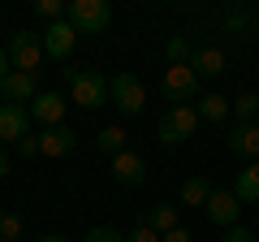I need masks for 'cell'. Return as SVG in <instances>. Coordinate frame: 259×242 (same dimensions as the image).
<instances>
[{"instance_id":"obj_5","label":"cell","mask_w":259,"mask_h":242,"mask_svg":"<svg viewBox=\"0 0 259 242\" xmlns=\"http://www.w3.org/2000/svg\"><path fill=\"white\" fill-rule=\"evenodd\" d=\"M108 100L117 104L125 117H139V112L147 108V87H143L134 74H117V78L108 83Z\"/></svg>"},{"instance_id":"obj_20","label":"cell","mask_w":259,"mask_h":242,"mask_svg":"<svg viewBox=\"0 0 259 242\" xmlns=\"http://www.w3.org/2000/svg\"><path fill=\"white\" fill-rule=\"evenodd\" d=\"M233 117H238V126H250V121L259 117V91H242L238 100H233Z\"/></svg>"},{"instance_id":"obj_11","label":"cell","mask_w":259,"mask_h":242,"mask_svg":"<svg viewBox=\"0 0 259 242\" xmlns=\"http://www.w3.org/2000/svg\"><path fill=\"white\" fill-rule=\"evenodd\" d=\"M112 177H117L121 186H143V182H147V160L139 156V151H117V156H112Z\"/></svg>"},{"instance_id":"obj_33","label":"cell","mask_w":259,"mask_h":242,"mask_svg":"<svg viewBox=\"0 0 259 242\" xmlns=\"http://www.w3.org/2000/svg\"><path fill=\"white\" fill-rule=\"evenodd\" d=\"M9 177V160H5V151H0V182Z\"/></svg>"},{"instance_id":"obj_14","label":"cell","mask_w":259,"mask_h":242,"mask_svg":"<svg viewBox=\"0 0 259 242\" xmlns=\"http://www.w3.org/2000/svg\"><path fill=\"white\" fill-rule=\"evenodd\" d=\"M238 199H233V190H212V199H207V221L221 225V229H233L238 225Z\"/></svg>"},{"instance_id":"obj_7","label":"cell","mask_w":259,"mask_h":242,"mask_svg":"<svg viewBox=\"0 0 259 242\" xmlns=\"http://www.w3.org/2000/svg\"><path fill=\"white\" fill-rule=\"evenodd\" d=\"M22 139H30V108L26 104H0V143L18 147Z\"/></svg>"},{"instance_id":"obj_13","label":"cell","mask_w":259,"mask_h":242,"mask_svg":"<svg viewBox=\"0 0 259 242\" xmlns=\"http://www.w3.org/2000/svg\"><path fill=\"white\" fill-rule=\"evenodd\" d=\"M190 69H194L199 78H221L225 69H229V56H225L221 48L203 44V48H194V52H190Z\"/></svg>"},{"instance_id":"obj_29","label":"cell","mask_w":259,"mask_h":242,"mask_svg":"<svg viewBox=\"0 0 259 242\" xmlns=\"http://www.w3.org/2000/svg\"><path fill=\"white\" fill-rule=\"evenodd\" d=\"M18 156H26V160H30V156H39V143H35V134L18 143Z\"/></svg>"},{"instance_id":"obj_27","label":"cell","mask_w":259,"mask_h":242,"mask_svg":"<svg viewBox=\"0 0 259 242\" xmlns=\"http://www.w3.org/2000/svg\"><path fill=\"white\" fill-rule=\"evenodd\" d=\"M125 242H160V233L151 229V225H134V229L125 233Z\"/></svg>"},{"instance_id":"obj_4","label":"cell","mask_w":259,"mask_h":242,"mask_svg":"<svg viewBox=\"0 0 259 242\" xmlns=\"http://www.w3.org/2000/svg\"><path fill=\"white\" fill-rule=\"evenodd\" d=\"M5 52H9V65L18 74H39V65H44V35L39 30H18Z\"/></svg>"},{"instance_id":"obj_6","label":"cell","mask_w":259,"mask_h":242,"mask_svg":"<svg viewBox=\"0 0 259 242\" xmlns=\"http://www.w3.org/2000/svg\"><path fill=\"white\" fill-rule=\"evenodd\" d=\"M160 91H164L168 104H190V100H199V74L190 65H168Z\"/></svg>"},{"instance_id":"obj_32","label":"cell","mask_w":259,"mask_h":242,"mask_svg":"<svg viewBox=\"0 0 259 242\" xmlns=\"http://www.w3.org/2000/svg\"><path fill=\"white\" fill-rule=\"evenodd\" d=\"M39 242H69V238H65V233H44Z\"/></svg>"},{"instance_id":"obj_24","label":"cell","mask_w":259,"mask_h":242,"mask_svg":"<svg viewBox=\"0 0 259 242\" xmlns=\"http://www.w3.org/2000/svg\"><path fill=\"white\" fill-rule=\"evenodd\" d=\"M225 30H233V35H250V30H255V18L242 13V9H233L229 18H225Z\"/></svg>"},{"instance_id":"obj_18","label":"cell","mask_w":259,"mask_h":242,"mask_svg":"<svg viewBox=\"0 0 259 242\" xmlns=\"http://www.w3.org/2000/svg\"><path fill=\"white\" fill-rule=\"evenodd\" d=\"M125 126H104L100 134H95V151H108V156H117V151H125Z\"/></svg>"},{"instance_id":"obj_30","label":"cell","mask_w":259,"mask_h":242,"mask_svg":"<svg viewBox=\"0 0 259 242\" xmlns=\"http://www.w3.org/2000/svg\"><path fill=\"white\" fill-rule=\"evenodd\" d=\"M160 242H194V238H190V229H182V225H177V229H173V233H164Z\"/></svg>"},{"instance_id":"obj_19","label":"cell","mask_w":259,"mask_h":242,"mask_svg":"<svg viewBox=\"0 0 259 242\" xmlns=\"http://www.w3.org/2000/svg\"><path fill=\"white\" fill-rule=\"evenodd\" d=\"M199 117L212 121V126H221V121L229 117V100H225V95H199Z\"/></svg>"},{"instance_id":"obj_12","label":"cell","mask_w":259,"mask_h":242,"mask_svg":"<svg viewBox=\"0 0 259 242\" xmlns=\"http://www.w3.org/2000/svg\"><path fill=\"white\" fill-rule=\"evenodd\" d=\"M35 95H39V78L35 74H18V69H13V74L0 83V104H26L30 108Z\"/></svg>"},{"instance_id":"obj_22","label":"cell","mask_w":259,"mask_h":242,"mask_svg":"<svg viewBox=\"0 0 259 242\" xmlns=\"http://www.w3.org/2000/svg\"><path fill=\"white\" fill-rule=\"evenodd\" d=\"M164 52H168V65H190V52H194V48H190V39L173 35V39H168V48H164Z\"/></svg>"},{"instance_id":"obj_25","label":"cell","mask_w":259,"mask_h":242,"mask_svg":"<svg viewBox=\"0 0 259 242\" xmlns=\"http://www.w3.org/2000/svg\"><path fill=\"white\" fill-rule=\"evenodd\" d=\"M35 9H39V18L52 26V22H61V18H65V9H69V5H61V0H39Z\"/></svg>"},{"instance_id":"obj_9","label":"cell","mask_w":259,"mask_h":242,"mask_svg":"<svg viewBox=\"0 0 259 242\" xmlns=\"http://www.w3.org/2000/svg\"><path fill=\"white\" fill-rule=\"evenodd\" d=\"M35 143H39V156L44 160H61V156H69V151L78 147V134L69 130V126H52V130L35 134Z\"/></svg>"},{"instance_id":"obj_17","label":"cell","mask_w":259,"mask_h":242,"mask_svg":"<svg viewBox=\"0 0 259 242\" xmlns=\"http://www.w3.org/2000/svg\"><path fill=\"white\" fill-rule=\"evenodd\" d=\"M207 199H212V182H207V177H190V182H182V204L186 208H207Z\"/></svg>"},{"instance_id":"obj_28","label":"cell","mask_w":259,"mask_h":242,"mask_svg":"<svg viewBox=\"0 0 259 242\" xmlns=\"http://www.w3.org/2000/svg\"><path fill=\"white\" fill-rule=\"evenodd\" d=\"M225 242H255V233L246 225H233V229H225Z\"/></svg>"},{"instance_id":"obj_16","label":"cell","mask_w":259,"mask_h":242,"mask_svg":"<svg viewBox=\"0 0 259 242\" xmlns=\"http://www.w3.org/2000/svg\"><path fill=\"white\" fill-rule=\"evenodd\" d=\"M233 199H238V204H259V160H250V165L238 173V182H233Z\"/></svg>"},{"instance_id":"obj_21","label":"cell","mask_w":259,"mask_h":242,"mask_svg":"<svg viewBox=\"0 0 259 242\" xmlns=\"http://www.w3.org/2000/svg\"><path fill=\"white\" fill-rule=\"evenodd\" d=\"M147 225L164 238V233H173L177 229V208H168V204H160V208H151V216H147Z\"/></svg>"},{"instance_id":"obj_31","label":"cell","mask_w":259,"mask_h":242,"mask_svg":"<svg viewBox=\"0 0 259 242\" xmlns=\"http://www.w3.org/2000/svg\"><path fill=\"white\" fill-rule=\"evenodd\" d=\"M13 74V65H9V52H5V48H0V83H5V78Z\"/></svg>"},{"instance_id":"obj_1","label":"cell","mask_w":259,"mask_h":242,"mask_svg":"<svg viewBox=\"0 0 259 242\" xmlns=\"http://www.w3.org/2000/svg\"><path fill=\"white\" fill-rule=\"evenodd\" d=\"M65 22L78 30V35H104L112 22V5L108 0H69Z\"/></svg>"},{"instance_id":"obj_3","label":"cell","mask_w":259,"mask_h":242,"mask_svg":"<svg viewBox=\"0 0 259 242\" xmlns=\"http://www.w3.org/2000/svg\"><path fill=\"white\" fill-rule=\"evenodd\" d=\"M69 104H78V108L95 112L108 104V83H104L95 69H74L69 74Z\"/></svg>"},{"instance_id":"obj_2","label":"cell","mask_w":259,"mask_h":242,"mask_svg":"<svg viewBox=\"0 0 259 242\" xmlns=\"http://www.w3.org/2000/svg\"><path fill=\"white\" fill-rule=\"evenodd\" d=\"M194 130H199V108H194V104H173V108L160 117V126H156L160 143H168V147L194 139Z\"/></svg>"},{"instance_id":"obj_26","label":"cell","mask_w":259,"mask_h":242,"mask_svg":"<svg viewBox=\"0 0 259 242\" xmlns=\"http://www.w3.org/2000/svg\"><path fill=\"white\" fill-rule=\"evenodd\" d=\"M82 242H125V233H121V229H112V225H100V229H91Z\"/></svg>"},{"instance_id":"obj_15","label":"cell","mask_w":259,"mask_h":242,"mask_svg":"<svg viewBox=\"0 0 259 242\" xmlns=\"http://www.w3.org/2000/svg\"><path fill=\"white\" fill-rule=\"evenodd\" d=\"M229 151L238 160H259V121H250V126H233V139H229Z\"/></svg>"},{"instance_id":"obj_8","label":"cell","mask_w":259,"mask_h":242,"mask_svg":"<svg viewBox=\"0 0 259 242\" xmlns=\"http://www.w3.org/2000/svg\"><path fill=\"white\" fill-rule=\"evenodd\" d=\"M44 35V56H52V61H65V56H74V48H78V30L69 26V22H52L48 30H39Z\"/></svg>"},{"instance_id":"obj_23","label":"cell","mask_w":259,"mask_h":242,"mask_svg":"<svg viewBox=\"0 0 259 242\" xmlns=\"http://www.w3.org/2000/svg\"><path fill=\"white\" fill-rule=\"evenodd\" d=\"M22 229H26V225H22L18 212H5V216H0V242H18Z\"/></svg>"},{"instance_id":"obj_10","label":"cell","mask_w":259,"mask_h":242,"mask_svg":"<svg viewBox=\"0 0 259 242\" xmlns=\"http://www.w3.org/2000/svg\"><path fill=\"white\" fill-rule=\"evenodd\" d=\"M65 108H69V104H65L56 91H39L35 100H30V121H39L44 130H52V126H65Z\"/></svg>"}]
</instances>
